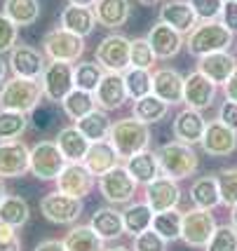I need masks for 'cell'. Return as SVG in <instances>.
Returning a JSON list of instances; mask_svg holds the SVG:
<instances>
[{
  "label": "cell",
  "instance_id": "33",
  "mask_svg": "<svg viewBox=\"0 0 237 251\" xmlns=\"http://www.w3.org/2000/svg\"><path fill=\"white\" fill-rule=\"evenodd\" d=\"M153 216H155V211H153L146 202H134V204H125V211H122V221H125V232L132 235V237H136L139 232L143 230H148L153 226Z\"/></svg>",
  "mask_w": 237,
  "mask_h": 251
},
{
  "label": "cell",
  "instance_id": "5",
  "mask_svg": "<svg viewBox=\"0 0 237 251\" xmlns=\"http://www.w3.org/2000/svg\"><path fill=\"white\" fill-rule=\"evenodd\" d=\"M43 52L50 61H68L73 64L85 54V38L78 33L66 31L64 26H56L45 33L43 38Z\"/></svg>",
  "mask_w": 237,
  "mask_h": 251
},
{
  "label": "cell",
  "instance_id": "32",
  "mask_svg": "<svg viewBox=\"0 0 237 251\" xmlns=\"http://www.w3.org/2000/svg\"><path fill=\"white\" fill-rule=\"evenodd\" d=\"M76 127L85 134L89 141H104V139H108V134H110L113 122L108 118V110L97 106L92 113H87L85 118H80V120L76 122Z\"/></svg>",
  "mask_w": 237,
  "mask_h": 251
},
{
  "label": "cell",
  "instance_id": "9",
  "mask_svg": "<svg viewBox=\"0 0 237 251\" xmlns=\"http://www.w3.org/2000/svg\"><path fill=\"white\" fill-rule=\"evenodd\" d=\"M216 221L209 214V209H188L184 211V228H181V240L185 242V247L193 249H205L211 235L216 232Z\"/></svg>",
  "mask_w": 237,
  "mask_h": 251
},
{
  "label": "cell",
  "instance_id": "2",
  "mask_svg": "<svg viewBox=\"0 0 237 251\" xmlns=\"http://www.w3.org/2000/svg\"><path fill=\"white\" fill-rule=\"evenodd\" d=\"M155 153L160 160L162 174L174 178V181H184L188 176H193L200 167V157L195 153V148L184 141L162 143Z\"/></svg>",
  "mask_w": 237,
  "mask_h": 251
},
{
  "label": "cell",
  "instance_id": "16",
  "mask_svg": "<svg viewBox=\"0 0 237 251\" xmlns=\"http://www.w3.org/2000/svg\"><path fill=\"white\" fill-rule=\"evenodd\" d=\"M10 68L14 75L19 77H33V80H40L45 73V66H47V61H45V54L40 52V50H35V47H31V45H14V50L10 52Z\"/></svg>",
  "mask_w": 237,
  "mask_h": 251
},
{
  "label": "cell",
  "instance_id": "28",
  "mask_svg": "<svg viewBox=\"0 0 237 251\" xmlns=\"http://www.w3.org/2000/svg\"><path fill=\"white\" fill-rule=\"evenodd\" d=\"M54 141L68 162H82L89 151V143H92L78 127H61Z\"/></svg>",
  "mask_w": 237,
  "mask_h": 251
},
{
  "label": "cell",
  "instance_id": "58",
  "mask_svg": "<svg viewBox=\"0 0 237 251\" xmlns=\"http://www.w3.org/2000/svg\"><path fill=\"white\" fill-rule=\"evenodd\" d=\"M104 251H132L127 247H110V249H104Z\"/></svg>",
  "mask_w": 237,
  "mask_h": 251
},
{
  "label": "cell",
  "instance_id": "4",
  "mask_svg": "<svg viewBox=\"0 0 237 251\" xmlns=\"http://www.w3.org/2000/svg\"><path fill=\"white\" fill-rule=\"evenodd\" d=\"M235 33L228 31L221 22H200L185 38V50L193 56H205L211 52H223L233 45Z\"/></svg>",
  "mask_w": 237,
  "mask_h": 251
},
{
  "label": "cell",
  "instance_id": "47",
  "mask_svg": "<svg viewBox=\"0 0 237 251\" xmlns=\"http://www.w3.org/2000/svg\"><path fill=\"white\" fill-rule=\"evenodd\" d=\"M188 2L193 5L200 22H216L221 17V10H223L226 0H188Z\"/></svg>",
  "mask_w": 237,
  "mask_h": 251
},
{
  "label": "cell",
  "instance_id": "52",
  "mask_svg": "<svg viewBox=\"0 0 237 251\" xmlns=\"http://www.w3.org/2000/svg\"><path fill=\"white\" fill-rule=\"evenodd\" d=\"M223 92H226V99H230V101H237V68L233 71V75L228 77L226 85H223Z\"/></svg>",
  "mask_w": 237,
  "mask_h": 251
},
{
  "label": "cell",
  "instance_id": "18",
  "mask_svg": "<svg viewBox=\"0 0 237 251\" xmlns=\"http://www.w3.org/2000/svg\"><path fill=\"white\" fill-rule=\"evenodd\" d=\"M94 99H97V106L104 110H118L125 106V101L130 99L127 94V85H125V75L122 73H104L101 82H99L97 92H94Z\"/></svg>",
  "mask_w": 237,
  "mask_h": 251
},
{
  "label": "cell",
  "instance_id": "11",
  "mask_svg": "<svg viewBox=\"0 0 237 251\" xmlns=\"http://www.w3.org/2000/svg\"><path fill=\"white\" fill-rule=\"evenodd\" d=\"M31 172V148L22 141H0V176L2 178H22Z\"/></svg>",
  "mask_w": 237,
  "mask_h": 251
},
{
  "label": "cell",
  "instance_id": "31",
  "mask_svg": "<svg viewBox=\"0 0 237 251\" xmlns=\"http://www.w3.org/2000/svg\"><path fill=\"white\" fill-rule=\"evenodd\" d=\"M190 200L197 209H216L221 204V188L216 176H200L190 188Z\"/></svg>",
  "mask_w": 237,
  "mask_h": 251
},
{
  "label": "cell",
  "instance_id": "57",
  "mask_svg": "<svg viewBox=\"0 0 237 251\" xmlns=\"http://www.w3.org/2000/svg\"><path fill=\"white\" fill-rule=\"evenodd\" d=\"M7 195V186H5V178L0 176V202H2V197Z\"/></svg>",
  "mask_w": 237,
  "mask_h": 251
},
{
  "label": "cell",
  "instance_id": "22",
  "mask_svg": "<svg viewBox=\"0 0 237 251\" xmlns=\"http://www.w3.org/2000/svg\"><path fill=\"white\" fill-rule=\"evenodd\" d=\"M61 113L64 108H59V101H52V99L45 97L35 108L28 113V125L38 134L43 136H52V134H59V125H61Z\"/></svg>",
  "mask_w": 237,
  "mask_h": 251
},
{
  "label": "cell",
  "instance_id": "14",
  "mask_svg": "<svg viewBox=\"0 0 237 251\" xmlns=\"http://www.w3.org/2000/svg\"><path fill=\"white\" fill-rule=\"evenodd\" d=\"M94 178L97 176L87 169L85 162H68L54 183H56V190H61L66 195L85 200L94 188Z\"/></svg>",
  "mask_w": 237,
  "mask_h": 251
},
{
  "label": "cell",
  "instance_id": "23",
  "mask_svg": "<svg viewBox=\"0 0 237 251\" xmlns=\"http://www.w3.org/2000/svg\"><path fill=\"white\" fill-rule=\"evenodd\" d=\"M184 82L185 77L174 68H160L153 73V94L167 101L169 106L184 103Z\"/></svg>",
  "mask_w": 237,
  "mask_h": 251
},
{
  "label": "cell",
  "instance_id": "55",
  "mask_svg": "<svg viewBox=\"0 0 237 251\" xmlns=\"http://www.w3.org/2000/svg\"><path fill=\"white\" fill-rule=\"evenodd\" d=\"M5 77H7V64L2 61V54H0V85L5 82Z\"/></svg>",
  "mask_w": 237,
  "mask_h": 251
},
{
  "label": "cell",
  "instance_id": "29",
  "mask_svg": "<svg viewBox=\"0 0 237 251\" xmlns=\"http://www.w3.org/2000/svg\"><path fill=\"white\" fill-rule=\"evenodd\" d=\"M125 167H127V172L136 178V183H143V186H148L151 181H155V178L162 174L158 153H153L148 148L141 151V153H136V155H132Z\"/></svg>",
  "mask_w": 237,
  "mask_h": 251
},
{
  "label": "cell",
  "instance_id": "49",
  "mask_svg": "<svg viewBox=\"0 0 237 251\" xmlns=\"http://www.w3.org/2000/svg\"><path fill=\"white\" fill-rule=\"evenodd\" d=\"M0 251H22V240L17 235V228L0 223Z\"/></svg>",
  "mask_w": 237,
  "mask_h": 251
},
{
  "label": "cell",
  "instance_id": "25",
  "mask_svg": "<svg viewBox=\"0 0 237 251\" xmlns=\"http://www.w3.org/2000/svg\"><path fill=\"white\" fill-rule=\"evenodd\" d=\"M85 167L92 172L94 176H104L106 172H110L113 167H118L120 155L115 151V146L104 139V141H92L89 143V151L85 155Z\"/></svg>",
  "mask_w": 237,
  "mask_h": 251
},
{
  "label": "cell",
  "instance_id": "43",
  "mask_svg": "<svg viewBox=\"0 0 237 251\" xmlns=\"http://www.w3.org/2000/svg\"><path fill=\"white\" fill-rule=\"evenodd\" d=\"M155 52H153L148 38H134L130 45V66L134 68H148L151 71L155 64Z\"/></svg>",
  "mask_w": 237,
  "mask_h": 251
},
{
  "label": "cell",
  "instance_id": "41",
  "mask_svg": "<svg viewBox=\"0 0 237 251\" xmlns=\"http://www.w3.org/2000/svg\"><path fill=\"white\" fill-rule=\"evenodd\" d=\"M104 68L99 61H80L73 68V82L78 89H85V92H97L99 82L104 77Z\"/></svg>",
  "mask_w": 237,
  "mask_h": 251
},
{
  "label": "cell",
  "instance_id": "21",
  "mask_svg": "<svg viewBox=\"0 0 237 251\" xmlns=\"http://www.w3.org/2000/svg\"><path fill=\"white\" fill-rule=\"evenodd\" d=\"M207 129V120L202 118V110H195L185 106L176 118H174V136L176 141H184L188 146L202 141Z\"/></svg>",
  "mask_w": 237,
  "mask_h": 251
},
{
  "label": "cell",
  "instance_id": "34",
  "mask_svg": "<svg viewBox=\"0 0 237 251\" xmlns=\"http://www.w3.org/2000/svg\"><path fill=\"white\" fill-rule=\"evenodd\" d=\"M66 251H104V240L92 226H73L64 237Z\"/></svg>",
  "mask_w": 237,
  "mask_h": 251
},
{
  "label": "cell",
  "instance_id": "3",
  "mask_svg": "<svg viewBox=\"0 0 237 251\" xmlns=\"http://www.w3.org/2000/svg\"><path fill=\"white\" fill-rule=\"evenodd\" d=\"M45 99L43 82L33 77H19L5 80L0 87V108L19 110V113H31L40 101Z\"/></svg>",
  "mask_w": 237,
  "mask_h": 251
},
{
  "label": "cell",
  "instance_id": "42",
  "mask_svg": "<svg viewBox=\"0 0 237 251\" xmlns=\"http://www.w3.org/2000/svg\"><path fill=\"white\" fill-rule=\"evenodd\" d=\"M122 75H125L127 94H130V99H134V101L153 92V75L148 68H134V66H130Z\"/></svg>",
  "mask_w": 237,
  "mask_h": 251
},
{
  "label": "cell",
  "instance_id": "17",
  "mask_svg": "<svg viewBox=\"0 0 237 251\" xmlns=\"http://www.w3.org/2000/svg\"><path fill=\"white\" fill-rule=\"evenodd\" d=\"M216 82H211L205 73L200 71H193L185 75V82H184V103L188 108H195V110H205L214 103L216 99Z\"/></svg>",
  "mask_w": 237,
  "mask_h": 251
},
{
  "label": "cell",
  "instance_id": "15",
  "mask_svg": "<svg viewBox=\"0 0 237 251\" xmlns=\"http://www.w3.org/2000/svg\"><path fill=\"white\" fill-rule=\"evenodd\" d=\"M181 202V188H179V181H174L169 176L160 174L155 181H151L146 186V204L160 214V211H169V209H176Z\"/></svg>",
  "mask_w": 237,
  "mask_h": 251
},
{
  "label": "cell",
  "instance_id": "44",
  "mask_svg": "<svg viewBox=\"0 0 237 251\" xmlns=\"http://www.w3.org/2000/svg\"><path fill=\"white\" fill-rule=\"evenodd\" d=\"M216 178H218V188H221V204L235 207L237 204V167L221 169L216 174Z\"/></svg>",
  "mask_w": 237,
  "mask_h": 251
},
{
  "label": "cell",
  "instance_id": "45",
  "mask_svg": "<svg viewBox=\"0 0 237 251\" xmlns=\"http://www.w3.org/2000/svg\"><path fill=\"white\" fill-rule=\"evenodd\" d=\"M205 249L207 251H237V230L233 226H218Z\"/></svg>",
  "mask_w": 237,
  "mask_h": 251
},
{
  "label": "cell",
  "instance_id": "24",
  "mask_svg": "<svg viewBox=\"0 0 237 251\" xmlns=\"http://www.w3.org/2000/svg\"><path fill=\"white\" fill-rule=\"evenodd\" d=\"M235 68H237V61L228 50L200 56V64H197V71L205 73V75L209 77L211 82H216V85H226L228 77L233 75Z\"/></svg>",
  "mask_w": 237,
  "mask_h": 251
},
{
  "label": "cell",
  "instance_id": "20",
  "mask_svg": "<svg viewBox=\"0 0 237 251\" xmlns=\"http://www.w3.org/2000/svg\"><path fill=\"white\" fill-rule=\"evenodd\" d=\"M148 43H151L153 52L158 59H174V56L181 52V47L185 45L184 40V33H179L176 28L167 26L164 22H158L148 31Z\"/></svg>",
  "mask_w": 237,
  "mask_h": 251
},
{
  "label": "cell",
  "instance_id": "6",
  "mask_svg": "<svg viewBox=\"0 0 237 251\" xmlns=\"http://www.w3.org/2000/svg\"><path fill=\"white\" fill-rule=\"evenodd\" d=\"M136 178L127 172V167H113L110 172L99 176V193L108 204L120 207V204H130L136 195Z\"/></svg>",
  "mask_w": 237,
  "mask_h": 251
},
{
  "label": "cell",
  "instance_id": "13",
  "mask_svg": "<svg viewBox=\"0 0 237 251\" xmlns=\"http://www.w3.org/2000/svg\"><path fill=\"white\" fill-rule=\"evenodd\" d=\"M40 82H43L45 97L61 103L66 99V94L76 87V82H73V66L68 61H50L45 66V73L40 77Z\"/></svg>",
  "mask_w": 237,
  "mask_h": 251
},
{
  "label": "cell",
  "instance_id": "50",
  "mask_svg": "<svg viewBox=\"0 0 237 251\" xmlns=\"http://www.w3.org/2000/svg\"><path fill=\"white\" fill-rule=\"evenodd\" d=\"M221 24L228 31L237 33V0H226L223 10H221Z\"/></svg>",
  "mask_w": 237,
  "mask_h": 251
},
{
  "label": "cell",
  "instance_id": "37",
  "mask_svg": "<svg viewBox=\"0 0 237 251\" xmlns=\"http://www.w3.org/2000/svg\"><path fill=\"white\" fill-rule=\"evenodd\" d=\"M164 242H176L181 240V228H184V214L179 209H169V211H160L153 216L151 226Z\"/></svg>",
  "mask_w": 237,
  "mask_h": 251
},
{
  "label": "cell",
  "instance_id": "54",
  "mask_svg": "<svg viewBox=\"0 0 237 251\" xmlns=\"http://www.w3.org/2000/svg\"><path fill=\"white\" fill-rule=\"evenodd\" d=\"M97 0H68V5H80V7H92Z\"/></svg>",
  "mask_w": 237,
  "mask_h": 251
},
{
  "label": "cell",
  "instance_id": "27",
  "mask_svg": "<svg viewBox=\"0 0 237 251\" xmlns=\"http://www.w3.org/2000/svg\"><path fill=\"white\" fill-rule=\"evenodd\" d=\"M92 10L97 14V24H101L104 28H120L125 26L132 14L130 0H97L92 5Z\"/></svg>",
  "mask_w": 237,
  "mask_h": 251
},
{
  "label": "cell",
  "instance_id": "39",
  "mask_svg": "<svg viewBox=\"0 0 237 251\" xmlns=\"http://www.w3.org/2000/svg\"><path fill=\"white\" fill-rule=\"evenodd\" d=\"M167 110H169V103L162 101L160 97H155L153 92L134 101V118H139V120L146 122V125L160 122L162 118L167 115Z\"/></svg>",
  "mask_w": 237,
  "mask_h": 251
},
{
  "label": "cell",
  "instance_id": "26",
  "mask_svg": "<svg viewBox=\"0 0 237 251\" xmlns=\"http://www.w3.org/2000/svg\"><path fill=\"white\" fill-rule=\"evenodd\" d=\"M89 226L97 232L104 242L118 240L125 235V221H122V211H118L115 207H101L94 209L92 219H89Z\"/></svg>",
  "mask_w": 237,
  "mask_h": 251
},
{
  "label": "cell",
  "instance_id": "59",
  "mask_svg": "<svg viewBox=\"0 0 237 251\" xmlns=\"http://www.w3.org/2000/svg\"><path fill=\"white\" fill-rule=\"evenodd\" d=\"M141 5H155V2H160V0H139Z\"/></svg>",
  "mask_w": 237,
  "mask_h": 251
},
{
  "label": "cell",
  "instance_id": "30",
  "mask_svg": "<svg viewBox=\"0 0 237 251\" xmlns=\"http://www.w3.org/2000/svg\"><path fill=\"white\" fill-rule=\"evenodd\" d=\"M61 26H64L66 31L78 33V35L87 38L89 33L94 31V26H97V14H94L92 7L68 5V7H64V12H61Z\"/></svg>",
  "mask_w": 237,
  "mask_h": 251
},
{
  "label": "cell",
  "instance_id": "40",
  "mask_svg": "<svg viewBox=\"0 0 237 251\" xmlns=\"http://www.w3.org/2000/svg\"><path fill=\"white\" fill-rule=\"evenodd\" d=\"M28 113L0 108V141H14L22 139V134L28 129Z\"/></svg>",
  "mask_w": 237,
  "mask_h": 251
},
{
  "label": "cell",
  "instance_id": "38",
  "mask_svg": "<svg viewBox=\"0 0 237 251\" xmlns=\"http://www.w3.org/2000/svg\"><path fill=\"white\" fill-rule=\"evenodd\" d=\"M2 12L17 26H33L40 17V2L38 0H5Z\"/></svg>",
  "mask_w": 237,
  "mask_h": 251
},
{
  "label": "cell",
  "instance_id": "7",
  "mask_svg": "<svg viewBox=\"0 0 237 251\" xmlns=\"http://www.w3.org/2000/svg\"><path fill=\"white\" fill-rule=\"evenodd\" d=\"M66 164H68V160L59 151L56 141L45 139L31 148V174L38 181H56Z\"/></svg>",
  "mask_w": 237,
  "mask_h": 251
},
{
  "label": "cell",
  "instance_id": "35",
  "mask_svg": "<svg viewBox=\"0 0 237 251\" xmlns=\"http://www.w3.org/2000/svg\"><path fill=\"white\" fill-rule=\"evenodd\" d=\"M31 209L28 202L19 195H5L0 202V223L12 226V228H24L28 223Z\"/></svg>",
  "mask_w": 237,
  "mask_h": 251
},
{
  "label": "cell",
  "instance_id": "51",
  "mask_svg": "<svg viewBox=\"0 0 237 251\" xmlns=\"http://www.w3.org/2000/svg\"><path fill=\"white\" fill-rule=\"evenodd\" d=\"M218 120L228 125V127H233L237 129V101H230L226 99L223 103H221V108H218Z\"/></svg>",
  "mask_w": 237,
  "mask_h": 251
},
{
  "label": "cell",
  "instance_id": "12",
  "mask_svg": "<svg viewBox=\"0 0 237 251\" xmlns=\"http://www.w3.org/2000/svg\"><path fill=\"white\" fill-rule=\"evenodd\" d=\"M200 146L211 157H228V155H233L237 151V129L223 125L216 118V120L207 122L205 136H202Z\"/></svg>",
  "mask_w": 237,
  "mask_h": 251
},
{
  "label": "cell",
  "instance_id": "46",
  "mask_svg": "<svg viewBox=\"0 0 237 251\" xmlns=\"http://www.w3.org/2000/svg\"><path fill=\"white\" fill-rule=\"evenodd\" d=\"M17 40H19V26L5 12H0V54L12 52Z\"/></svg>",
  "mask_w": 237,
  "mask_h": 251
},
{
  "label": "cell",
  "instance_id": "53",
  "mask_svg": "<svg viewBox=\"0 0 237 251\" xmlns=\"http://www.w3.org/2000/svg\"><path fill=\"white\" fill-rule=\"evenodd\" d=\"M33 251H66V247H64V240L61 242L59 240H43Z\"/></svg>",
  "mask_w": 237,
  "mask_h": 251
},
{
  "label": "cell",
  "instance_id": "19",
  "mask_svg": "<svg viewBox=\"0 0 237 251\" xmlns=\"http://www.w3.org/2000/svg\"><path fill=\"white\" fill-rule=\"evenodd\" d=\"M158 22H164L167 26H172L179 33L188 35L200 24V19H197L193 5L188 0H164L160 7V19Z\"/></svg>",
  "mask_w": 237,
  "mask_h": 251
},
{
  "label": "cell",
  "instance_id": "48",
  "mask_svg": "<svg viewBox=\"0 0 237 251\" xmlns=\"http://www.w3.org/2000/svg\"><path fill=\"white\" fill-rule=\"evenodd\" d=\"M164 247H167V242L153 228L143 230L134 237V251H164Z\"/></svg>",
  "mask_w": 237,
  "mask_h": 251
},
{
  "label": "cell",
  "instance_id": "56",
  "mask_svg": "<svg viewBox=\"0 0 237 251\" xmlns=\"http://www.w3.org/2000/svg\"><path fill=\"white\" fill-rule=\"evenodd\" d=\"M230 226L237 230V204L235 207H230Z\"/></svg>",
  "mask_w": 237,
  "mask_h": 251
},
{
  "label": "cell",
  "instance_id": "10",
  "mask_svg": "<svg viewBox=\"0 0 237 251\" xmlns=\"http://www.w3.org/2000/svg\"><path fill=\"white\" fill-rule=\"evenodd\" d=\"M132 40L122 33H110L97 45V61L108 73H125L130 68Z\"/></svg>",
  "mask_w": 237,
  "mask_h": 251
},
{
  "label": "cell",
  "instance_id": "1",
  "mask_svg": "<svg viewBox=\"0 0 237 251\" xmlns=\"http://www.w3.org/2000/svg\"><path fill=\"white\" fill-rule=\"evenodd\" d=\"M108 141L115 146L120 160H130L132 155H136L148 148V143H151V129L139 118H122V120L113 122L110 134H108Z\"/></svg>",
  "mask_w": 237,
  "mask_h": 251
},
{
  "label": "cell",
  "instance_id": "36",
  "mask_svg": "<svg viewBox=\"0 0 237 251\" xmlns=\"http://www.w3.org/2000/svg\"><path fill=\"white\" fill-rule=\"evenodd\" d=\"M61 108L64 113L71 118V120H80V118H85L87 113H92V110L97 108V99H94V92H85V89H78L73 87L66 99L61 101Z\"/></svg>",
  "mask_w": 237,
  "mask_h": 251
},
{
  "label": "cell",
  "instance_id": "8",
  "mask_svg": "<svg viewBox=\"0 0 237 251\" xmlns=\"http://www.w3.org/2000/svg\"><path fill=\"white\" fill-rule=\"evenodd\" d=\"M40 214L54 226H76L82 216V200L54 190L40 200Z\"/></svg>",
  "mask_w": 237,
  "mask_h": 251
}]
</instances>
